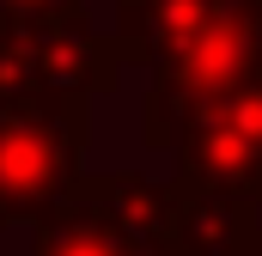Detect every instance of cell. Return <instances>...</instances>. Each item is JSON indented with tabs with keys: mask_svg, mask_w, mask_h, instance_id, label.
I'll return each mask as SVG.
<instances>
[{
	"mask_svg": "<svg viewBox=\"0 0 262 256\" xmlns=\"http://www.w3.org/2000/svg\"><path fill=\"white\" fill-rule=\"evenodd\" d=\"M189 183H232L262 201V79L201 104L183 128Z\"/></svg>",
	"mask_w": 262,
	"mask_h": 256,
	"instance_id": "obj_1",
	"label": "cell"
}]
</instances>
